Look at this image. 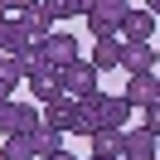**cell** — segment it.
I'll return each mask as SVG.
<instances>
[{
    "instance_id": "6da1fadb",
    "label": "cell",
    "mask_w": 160,
    "mask_h": 160,
    "mask_svg": "<svg viewBox=\"0 0 160 160\" xmlns=\"http://www.w3.org/2000/svg\"><path fill=\"white\" fill-rule=\"evenodd\" d=\"M126 10H131V0H92V10L82 15V20H88L92 39H117V29H121V20H126Z\"/></svg>"
},
{
    "instance_id": "7a4b0ae2",
    "label": "cell",
    "mask_w": 160,
    "mask_h": 160,
    "mask_svg": "<svg viewBox=\"0 0 160 160\" xmlns=\"http://www.w3.org/2000/svg\"><path fill=\"white\" fill-rule=\"evenodd\" d=\"M97 82H102V73L92 68L88 58H73V63H63L58 68V88H63V97H92V92H97Z\"/></svg>"
},
{
    "instance_id": "3957f363",
    "label": "cell",
    "mask_w": 160,
    "mask_h": 160,
    "mask_svg": "<svg viewBox=\"0 0 160 160\" xmlns=\"http://www.w3.org/2000/svg\"><path fill=\"white\" fill-rule=\"evenodd\" d=\"M34 49H39V58H44V68H53L58 73L63 63H73L78 58V39H73V34H44V39H34Z\"/></svg>"
},
{
    "instance_id": "277c9868",
    "label": "cell",
    "mask_w": 160,
    "mask_h": 160,
    "mask_svg": "<svg viewBox=\"0 0 160 160\" xmlns=\"http://www.w3.org/2000/svg\"><path fill=\"white\" fill-rule=\"evenodd\" d=\"M39 126V107H29V102H0V136H15V131H29Z\"/></svg>"
},
{
    "instance_id": "5b68a950",
    "label": "cell",
    "mask_w": 160,
    "mask_h": 160,
    "mask_svg": "<svg viewBox=\"0 0 160 160\" xmlns=\"http://www.w3.org/2000/svg\"><path fill=\"white\" fill-rule=\"evenodd\" d=\"M117 39H121V44H150V39H155V15L131 5L126 20H121V29H117Z\"/></svg>"
},
{
    "instance_id": "8992f818",
    "label": "cell",
    "mask_w": 160,
    "mask_h": 160,
    "mask_svg": "<svg viewBox=\"0 0 160 160\" xmlns=\"http://www.w3.org/2000/svg\"><path fill=\"white\" fill-rule=\"evenodd\" d=\"M121 102H126V107H150V102H160V78L155 73H131Z\"/></svg>"
},
{
    "instance_id": "52a82bcc",
    "label": "cell",
    "mask_w": 160,
    "mask_h": 160,
    "mask_svg": "<svg viewBox=\"0 0 160 160\" xmlns=\"http://www.w3.org/2000/svg\"><path fill=\"white\" fill-rule=\"evenodd\" d=\"M121 160H160V146L150 131H121Z\"/></svg>"
},
{
    "instance_id": "ba28073f",
    "label": "cell",
    "mask_w": 160,
    "mask_h": 160,
    "mask_svg": "<svg viewBox=\"0 0 160 160\" xmlns=\"http://www.w3.org/2000/svg\"><path fill=\"white\" fill-rule=\"evenodd\" d=\"M29 29H24V20L20 15H5V20H0V53H24L29 49Z\"/></svg>"
},
{
    "instance_id": "9c48e42d",
    "label": "cell",
    "mask_w": 160,
    "mask_h": 160,
    "mask_svg": "<svg viewBox=\"0 0 160 160\" xmlns=\"http://www.w3.org/2000/svg\"><path fill=\"white\" fill-rule=\"evenodd\" d=\"M117 68H126V73H155V44H121Z\"/></svg>"
},
{
    "instance_id": "30bf717a",
    "label": "cell",
    "mask_w": 160,
    "mask_h": 160,
    "mask_svg": "<svg viewBox=\"0 0 160 160\" xmlns=\"http://www.w3.org/2000/svg\"><path fill=\"white\" fill-rule=\"evenodd\" d=\"M24 82H29L34 102H53V97H63V88H58V73H53V68H44V63L24 73Z\"/></svg>"
},
{
    "instance_id": "8fae6325",
    "label": "cell",
    "mask_w": 160,
    "mask_h": 160,
    "mask_svg": "<svg viewBox=\"0 0 160 160\" xmlns=\"http://www.w3.org/2000/svg\"><path fill=\"white\" fill-rule=\"evenodd\" d=\"M131 121V107L121 97H97V131H121Z\"/></svg>"
},
{
    "instance_id": "7c38bea8",
    "label": "cell",
    "mask_w": 160,
    "mask_h": 160,
    "mask_svg": "<svg viewBox=\"0 0 160 160\" xmlns=\"http://www.w3.org/2000/svg\"><path fill=\"white\" fill-rule=\"evenodd\" d=\"M97 97H102V92H92V97H78V107H73V121H68V131H73V136H92V131H97Z\"/></svg>"
},
{
    "instance_id": "4fadbf2b",
    "label": "cell",
    "mask_w": 160,
    "mask_h": 160,
    "mask_svg": "<svg viewBox=\"0 0 160 160\" xmlns=\"http://www.w3.org/2000/svg\"><path fill=\"white\" fill-rule=\"evenodd\" d=\"M29 150H34V160H49L53 150H63V131H53V126H29Z\"/></svg>"
},
{
    "instance_id": "5bb4252c",
    "label": "cell",
    "mask_w": 160,
    "mask_h": 160,
    "mask_svg": "<svg viewBox=\"0 0 160 160\" xmlns=\"http://www.w3.org/2000/svg\"><path fill=\"white\" fill-rule=\"evenodd\" d=\"M73 107H78L73 97H53V102H44L39 121H44V126H53V131H68V121H73Z\"/></svg>"
},
{
    "instance_id": "9a60e30c",
    "label": "cell",
    "mask_w": 160,
    "mask_h": 160,
    "mask_svg": "<svg viewBox=\"0 0 160 160\" xmlns=\"http://www.w3.org/2000/svg\"><path fill=\"white\" fill-rule=\"evenodd\" d=\"M20 20H24V29H29V39H44V34H53V15H49V5H44V0H39V5H29Z\"/></svg>"
},
{
    "instance_id": "2e32d148",
    "label": "cell",
    "mask_w": 160,
    "mask_h": 160,
    "mask_svg": "<svg viewBox=\"0 0 160 160\" xmlns=\"http://www.w3.org/2000/svg\"><path fill=\"white\" fill-rule=\"evenodd\" d=\"M117 58H121V39H97L88 63H92L97 73H107V68H117Z\"/></svg>"
},
{
    "instance_id": "e0dca14e",
    "label": "cell",
    "mask_w": 160,
    "mask_h": 160,
    "mask_svg": "<svg viewBox=\"0 0 160 160\" xmlns=\"http://www.w3.org/2000/svg\"><path fill=\"white\" fill-rule=\"evenodd\" d=\"M92 155L97 160H121V131H92Z\"/></svg>"
},
{
    "instance_id": "ac0fdd59",
    "label": "cell",
    "mask_w": 160,
    "mask_h": 160,
    "mask_svg": "<svg viewBox=\"0 0 160 160\" xmlns=\"http://www.w3.org/2000/svg\"><path fill=\"white\" fill-rule=\"evenodd\" d=\"M0 155H5V160H34V150H29V131L0 136Z\"/></svg>"
},
{
    "instance_id": "d6986e66",
    "label": "cell",
    "mask_w": 160,
    "mask_h": 160,
    "mask_svg": "<svg viewBox=\"0 0 160 160\" xmlns=\"http://www.w3.org/2000/svg\"><path fill=\"white\" fill-rule=\"evenodd\" d=\"M0 82H24V58L20 53H0Z\"/></svg>"
},
{
    "instance_id": "ffe728a7",
    "label": "cell",
    "mask_w": 160,
    "mask_h": 160,
    "mask_svg": "<svg viewBox=\"0 0 160 160\" xmlns=\"http://www.w3.org/2000/svg\"><path fill=\"white\" fill-rule=\"evenodd\" d=\"M141 131H150V136H160V102H150V107H141Z\"/></svg>"
},
{
    "instance_id": "44dd1931",
    "label": "cell",
    "mask_w": 160,
    "mask_h": 160,
    "mask_svg": "<svg viewBox=\"0 0 160 160\" xmlns=\"http://www.w3.org/2000/svg\"><path fill=\"white\" fill-rule=\"evenodd\" d=\"M29 5H39V0H0V10H5V15H24Z\"/></svg>"
},
{
    "instance_id": "7402d4cb",
    "label": "cell",
    "mask_w": 160,
    "mask_h": 160,
    "mask_svg": "<svg viewBox=\"0 0 160 160\" xmlns=\"http://www.w3.org/2000/svg\"><path fill=\"white\" fill-rule=\"evenodd\" d=\"M10 92H15V88H10V82H0V102H10Z\"/></svg>"
},
{
    "instance_id": "603a6c76",
    "label": "cell",
    "mask_w": 160,
    "mask_h": 160,
    "mask_svg": "<svg viewBox=\"0 0 160 160\" xmlns=\"http://www.w3.org/2000/svg\"><path fill=\"white\" fill-rule=\"evenodd\" d=\"M141 10H150V15H155V10H160V0H146V5H141Z\"/></svg>"
},
{
    "instance_id": "cb8c5ba5",
    "label": "cell",
    "mask_w": 160,
    "mask_h": 160,
    "mask_svg": "<svg viewBox=\"0 0 160 160\" xmlns=\"http://www.w3.org/2000/svg\"><path fill=\"white\" fill-rule=\"evenodd\" d=\"M49 160H73V155H68V150H53V155H49Z\"/></svg>"
},
{
    "instance_id": "d4e9b609",
    "label": "cell",
    "mask_w": 160,
    "mask_h": 160,
    "mask_svg": "<svg viewBox=\"0 0 160 160\" xmlns=\"http://www.w3.org/2000/svg\"><path fill=\"white\" fill-rule=\"evenodd\" d=\"M0 20H5V10H0Z\"/></svg>"
},
{
    "instance_id": "484cf974",
    "label": "cell",
    "mask_w": 160,
    "mask_h": 160,
    "mask_svg": "<svg viewBox=\"0 0 160 160\" xmlns=\"http://www.w3.org/2000/svg\"><path fill=\"white\" fill-rule=\"evenodd\" d=\"M0 160H5V155H0Z\"/></svg>"
},
{
    "instance_id": "4316f807",
    "label": "cell",
    "mask_w": 160,
    "mask_h": 160,
    "mask_svg": "<svg viewBox=\"0 0 160 160\" xmlns=\"http://www.w3.org/2000/svg\"><path fill=\"white\" fill-rule=\"evenodd\" d=\"M92 160H97V155H92Z\"/></svg>"
}]
</instances>
